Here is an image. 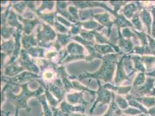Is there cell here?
I'll return each instance as SVG.
<instances>
[{
  "mask_svg": "<svg viewBox=\"0 0 155 116\" xmlns=\"http://www.w3.org/2000/svg\"><path fill=\"white\" fill-rule=\"evenodd\" d=\"M141 18L143 23L146 25V26L148 30V32H150V26L151 23V18H150V14L147 11L144 9L141 12Z\"/></svg>",
  "mask_w": 155,
  "mask_h": 116,
  "instance_id": "cell-1",
  "label": "cell"
},
{
  "mask_svg": "<svg viewBox=\"0 0 155 116\" xmlns=\"http://www.w3.org/2000/svg\"><path fill=\"white\" fill-rule=\"evenodd\" d=\"M138 101L147 107H150L155 104V99L154 97H143L138 99Z\"/></svg>",
  "mask_w": 155,
  "mask_h": 116,
  "instance_id": "cell-2",
  "label": "cell"
},
{
  "mask_svg": "<svg viewBox=\"0 0 155 116\" xmlns=\"http://www.w3.org/2000/svg\"><path fill=\"white\" fill-rule=\"evenodd\" d=\"M145 76L144 74L143 73H140V74L138 76V77L137 78L136 81H135V84L137 85H140V86L142 85V84L144 83L145 82Z\"/></svg>",
  "mask_w": 155,
  "mask_h": 116,
  "instance_id": "cell-3",
  "label": "cell"
},
{
  "mask_svg": "<svg viewBox=\"0 0 155 116\" xmlns=\"http://www.w3.org/2000/svg\"><path fill=\"white\" fill-rule=\"evenodd\" d=\"M152 94H155V89L154 90H153V93H152Z\"/></svg>",
  "mask_w": 155,
  "mask_h": 116,
  "instance_id": "cell-6",
  "label": "cell"
},
{
  "mask_svg": "<svg viewBox=\"0 0 155 116\" xmlns=\"http://www.w3.org/2000/svg\"><path fill=\"white\" fill-rule=\"evenodd\" d=\"M135 16H136V17H135V21H136V22H135V25L137 26V27L139 30H141V29H142V25H141V22H140V20H139L138 16L137 15H136Z\"/></svg>",
  "mask_w": 155,
  "mask_h": 116,
  "instance_id": "cell-4",
  "label": "cell"
},
{
  "mask_svg": "<svg viewBox=\"0 0 155 116\" xmlns=\"http://www.w3.org/2000/svg\"><path fill=\"white\" fill-rule=\"evenodd\" d=\"M148 113L150 114H151L152 116H155V107L152 108V109L150 110L149 111Z\"/></svg>",
  "mask_w": 155,
  "mask_h": 116,
  "instance_id": "cell-5",
  "label": "cell"
}]
</instances>
